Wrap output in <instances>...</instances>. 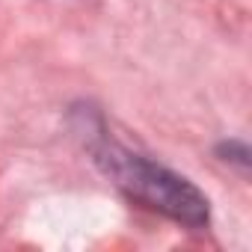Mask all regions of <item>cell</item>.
<instances>
[{
	"label": "cell",
	"mask_w": 252,
	"mask_h": 252,
	"mask_svg": "<svg viewBox=\"0 0 252 252\" xmlns=\"http://www.w3.org/2000/svg\"><path fill=\"white\" fill-rule=\"evenodd\" d=\"M95 155L98 163L107 169V175L134 199L193 228L208 222V199L199 193V187H193L178 172L143 155H134L116 143H104Z\"/></svg>",
	"instance_id": "1"
}]
</instances>
